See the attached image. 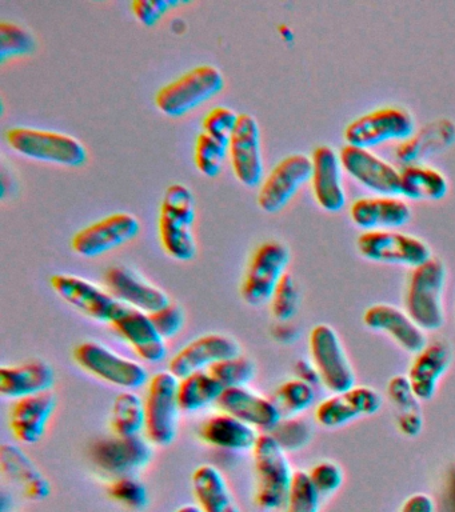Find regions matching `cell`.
Listing matches in <instances>:
<instances>
[{
  "label": "cell",
  "instance_id": "obj_16",
  "mask_svg": "<svg viewBox=\"0 0 455 512\" xmlns=\"http://www.w3.org/2000/svg\"><path fill=\"white\" fill-rule=\"evenodd\" d=\"M339 159H341L343 171L367 190L378 195L401 194V171L367 148L346 144L339 151Z\"/></svg>",
  "mask_w": 455,
  "mask_h": 512
},
{
  "label": "cell",
  "instance_id": "obj_51",
  "mask_svg": "<svg viewBox=\"0 0 455 512\" xmlns=\"http://www.w3.org/2000/svg\"><path fill=\"white\" fill-rule=\"evenodd\" d=\"M442 503L445 512H455V464L447 474Z\"/></svg>",
  "mask_w": 455,
  "mask_h": 512
},
{
  "label": "cell",
  "instance_id": "obj_41",
  "mask_svg": "<svg viewBox=\"0 0 455 512\" xmlns=\"http://www.w3.org/2000/svg\"><path fill=\"white\" fill-rule=\"evenodd\" d=\"M109 494L119 504L133 511H142L149 506V492L145 484L135 476H123L110 484Z\"/></svg>",
  "mask_w": 455,
  "mask_h": 512
},
{
  "label": "cell",
  "instance_id": "obj_37",
  "mask_svg": "<svg viewBox=\"0 0 455 512\" xmlns=\"http://www.w3.org/2000/svg\"><path fill=\"white\" fill-rule=\"evenodd\" d=\"M229 154V146L202 132L195 143V164L198 171L207 178H215L222 171Z\"/></svg>",
  "mask_w": 455,
  "mask_h": 512
},
{
  "label": "cell",
  "instance_id": "obj_33",
  "mask_svg": "<svg viewBox=\"0 0 455 512\" xmlns=\"http://www.w3.org/2000/svg\"><path fill=\"white\" fill-rule=\"evenodd\" d=\"M225 390L209 371L195 372L179 379L178 399L181 410L197 412L205 410L211 404L218 403Z\"/></svg>",
  "mask_w": 455,
  "mask_h": 512
},
{
  "label": "cell",
  "instance_id": "obj_24",
  "mask_svg": "<svg viewBox=\"0 0 455 512\" xmlns=\"http://www.w3.org/2000/svg\"><path fill=\"white\" fill-rule=\"evenodd\" d=\"M363 323L370 330L389 335L399 347L418 354L426 346L425 331L414 323L406 311L390 306V304H374L363 314Z\"/></svg>",
  "mask_w": 455,
  "mask_h": 512
},
{
  "label": "cell",
  "instance_id": "obj_7",
  "mask_svg": "<svg viewBox=\"0 0 455 512\" xmlns=\"http://www.w3.org/2000/svg\"><path fill=\"white\" fill-rule=\"evenodd\" d=\"M290 262V251L285 244L266 242L254 252L241 287L242 299L251 307L270 303L275 290Z\"/></svg>",
  "mask_w": 455,
  "mask_h": 512
},
{
  "label": "cell",
  "instance_id": "obj_42",
  "mask_svg": "<svg viewBox=\"0 0 455 512\" xmlns=\"http://www.w3.org/2000/svg\"><path fill=\"white\" fill-rule=\"evenodd\" d=\"M270 303L271 312L278 322L287 323L294 318L299 307V291L293 276H283Z\"/></svg>",
  "mask_w": 455,
  "mask_h": 512
},
{
  "label": "cell",
  "instance_id": "obj_52",
  "mask_svg": "<svg viewBox=\"0 0 455 512\" xmlns=\"http://www.w3.org/2000/svg\"><path fill=\"white\" fill-rule=\"evenodd\" d=\"M295 335H297V332H295L293 327L287 326L286 323H281L274 328L275 339L281 340L282 343L293 342Z\"/></svg>",
  "mask_w": 455,
  "mask_h": 512
},
{
  "label": "cell",
  "instance_id": "obj_26",
  "mask_svg": "<svg viewBox=\"0 0 455 512\" xmlns=\"http://www.w3.org/2000/svg\"><path fill=\"white\" fill-rule=\"evenodd\" d=\"M350 218L365 231L397 230L409 222L411 210L397 196L379 195L355 200L350 207Z\"/></svg>",
  "mask_w": 455,
  "mask_h": 512
},
{
  "label": "cell",
  "instance_id": "obj_3",
  "mask_svg": "<svg viewBox=\"0 0 455 512\" xmlns=\"http://www.w3.org/2000/svg\"><path fill=\"white\" fill-rule=\"evenodd\" d=\"M445 280V266L435 258H430L411 271L405 308L407 315L423 331L439 330L445 322L442 303Z\"/></svg>",
  "mask_w": 455,
  "mask_h": 512
},
{
  "label": "cell",
  "instance_id": "obj_17",
  "mask_svg": "<svg viewBox=\"0 0 455 512\" xmlns=\"http://www.w3.org/2000/svg\"><path fill=\"white\" fill-rule=\"evenodd\" d=\"M229 155L234 175L243 186L254 188L265 180L262 140L259 124L254 116H239L237 130L229 144Z\"/></svg>",
  "mask_w": 455,
  "mask_h": 512
},
{
  "label": "cell",
  "instance_id": "obj_22",
  "mask_svg": "<svg viewBox=\"0 0 455 512\" xmlns=\"http://www.w3.org/2000/svg\"><path fill=\"white\" fill-rule=\"evenodd\" d=\"M217 404L225 414L233 415L257 430L270 432L282 419L273 399L247 387L226 388Z\"/></svg>",
  "mask_w": 455,
  "mask_h": 512
},
{
  "label": "cell",
  "instance_id": "obj_21",
  "mask_svg": "<svg viewBox=\"0 0 455 512\" xmlns=\"http://www.w3.org/2000/svg\"><path fill=\"white\" fill-rule=\"evenodd\" d=\"M111 326L145 362L155 364L166 358V340L159 335L150 314L125 306Z\"/></svg>",
  "mask_w": 455,
  "mask_h": 512
},
{
  "label": "cell",
  "instance_id": "obj_46",
  "mask_svg": "<svg viewBox=\"0 0 455 512\" xmlns=\"http://www.w3.org/2000/svg\"><path fill=\"white\" fill-rule=\"evenodd\" d=\"M386 391L391 403L397 407L398 414L419 410V399L415 396L407 376H393L387 383Z\"/></svg>",
  "mask_w": 455,
  "mask_h": 512
},
{
  "label": "cell",
  "instance_id": "obj_10",
  "mask_svg": "<svg viewBox=\"0 0 455 512\" xmlns=\"http://www.w3.org/2000/svg\"><path fill=\"white\" fill-rule=\"evenodd\" d=\"M309 347L311 362L327 390L341 394L355 386L353 367L334 328L317 324L310 332Z\"/></svg>",
  "mask_w": 455,
  "mask_h": 512
},
{
  "label": "cell",
  "instance_id": "obj_15",
  "mask_svg": "<svg viewBox=\"0 0 455 512\" xmlns=\"http://www.w3.org/2000/svg\"><path fill=\"white\" fill-rule=\"evenodd\" d=\"M51 287L65 302L97 322L113 323L126 306L115 299L109 291L81 276L54 275L51 278Z\"/></svg>",
  "mask_w": 455,
  "mask_h": 512
},
{
  "label": "cell",
  "instance_id": "obj_45",
  "mask_svg": "<svg viewBox=\"0 0 455 512\" xmlns=\"http://www.w3.org/2000/svg\"><path fill=\"white\" fill-rule=\"evenodd\" d=\"M155 328L163 339H173L182 331L185 326V314L178 304L170 303L162 310L155 311L150 314Z\"/></svg>",
  "mask_w": 455,
  "mask_h": 512
},
{
  "label": "cell",
  "instance_id": "obj_35",
  "mask_svg": "<svg viewBox=\"0 0 455 512\" xmlns=\"http://www.w3.org/2000/svg\"><path fill=\"white\" fill-rule=\"evenodd\" d=\"M315 400L314 387L297 378L282 383L274 392L273 402L278 407L282 418L297 416L313 406Z\"/></svg>",
  "mask_w": 455,
  "mask_h": 512
},
{
  "label": "cell",
  "instance_id": "obj_4",
  "mask_svg": "<svg viewBox=\"0 0 455 512\" xmlns=\"http://www.w3.org/2000/svg\"><path fill=\"white\" fill-rule=\"evenodd\" d=\"M225 88V78L217 67L203 64L162 87L155 96L159 111L170 118H182L215 98Z\"/></svg>",
  "mask_w": 455,
  "mask_h": 512
},
{
  "label": "cell",
  "instance_id": "obj_54",
  "mask_svg": "<svg viewBox=\"0 0 455 512\" xmlns=\"http://www.w3.org/2000/svg\"><path fill=\"white\" fill-rule=\"evenodd\" d=\"M261 512H263V511H261Z\"/></svg>",
  "mask_w": 455,
  "mask_h": 512
},
{
  "label": "cell",
  "instance_id": "obj_49",
  "mask_svg": "<svg viewBox=\"0 0 455 512\" xmlns=\"http://www.w3.org/2000/svg\"><path fill=\"white\" fill-rule=\"evenodd\" d=\"M399 512H434V502L429 495L418 492L405 500Z\"/></svg>",
  "mask_w": 455,
  "mask_h": 512
},
{
  "label": "cell",
  "instance_id": "obj_5",
  "mask_svg": "<svg viewBox=\"0 0 455 512\" xmlns=\"http://www.w3.org/2000/svg\"><path fill=\"white\" fill-rule=\"evenodd\" d=\"M7 143L26 158L58 164L65 167H82L87 162V150L74 136L62 132L15 127L6 135Z\"/></svg>",
  "mask_w": 455,
  "mask_h": 512
},
{
  "label": "cell",
  "instance_id": "obj_20",
  "mask_svg": "<svg viewBox=\"0 0 455 512\" xmlns=\"http://www.w3.org/2000/svg\"><path fill=\"white\" fill-rule=\"evenodd\" d=\"M381 404V396L373 388L354 386L319 403L315 419L322 427H342L361 416L374 415Z\"/></svg>",
  "mask_w": 455,
  "mask_h": 512
},
{
  "label": "cell",
  "instance_id": "obj_2",
  "mask_svg": "<svg viewBox=\"0 0 455 512\" xmlns=\"http://www.w3.org/2000/svg\"><path fill=\"white\" fill-rule=\"evenodd\" d=\"M253 454L257 471L255 502L263 512H282L294 478L286 452L265 432L259 435Z\"/></svg>",
  "mask_w": 455,
  "mask_h": 512
},
{
  "label": "cell",
  "instance_id": "obj_29",
  "mask_svg": "<svg viewBox=\"0 0 455 512\" xmlns=\"http://www.w3.org/2000/svg\"><path fill=\"white\" fill-rule=\"evenodd\" d=\"M0 464L3 474L17 484L27 498L43 500L50 495L49 480L21 448L14 444H3L0 448Z\"/></svg>",
  "mask_w": 455,
  "mask_h": 512
},
{
  "label": "cell",
  "instance_id": "obj_30",
  "mask_svg": "<svg viewBox=\"0 0 455 512\" xmlns=\"http://www.w3.org/2000/svg\"><path fill=\"white\" fill-rule=\"evenodd\" d=\"M199 436L210 446L227 451H253L259 438L257 428L225 412L207 419Z\"/></svg>",
  "mask_w": 455,
  "mask_h": 512
},
{
  "label": "cell",
  "instance_id": "obj_40",
  "mask_svg": "<svg viewBox=\"0 0 455 512\" xmlns=\"http://www.w3.org/2000/svg\"><path fill=\"white\" fill-rule=\"evenodd\" d=\"M269 434L283 448V451L293 452L301 450L310 442L313 431L305 419L289 416V418H282Z\"/></svg>",
  "mask_w": 455,
  "mask_h": 512
},
{
  "label": "cell",
  "instance_id": "obj_44",
  "mask_svg": "<svg viewBox=\"0 0 455 512\" xmlns=\"http://www.w3.org/2000/svg\"><path fill=\"white\" fill-rule=\"evenodd\" d=\"M311 482L317 488L319 495H333L335 491L341 488L343 483V472L337 463L330 460H323L315 464L309 472Z\"/></svg>",
  "mask_w": 455,
  "mask_h": 512
},
{
  "label": "cell",
  "instance_id": "obj_12",
  "mask_svg": "<svg viewBox=\"0 0 455 512\" xmlns=\"http://www.w3.org/2000/svg\"><path fill=\"white\" fill-rule=\"evenodd\" d=\"M359 254L373 262L418 267L431 256L423 240L397 230L365 231L357 240Z\"/></svg>",
  "mask_w": 455,
  "mask_h": 512
},
{
  "label": "cell",
  "instance_id": "obj_38",
  "mask_svg": "<svg viewBox=\"0 0 455 512\" xmlns=\"http://www.w3.org/2000/svg\"><path fill=\"white\" fill-rule=\"evenodd\" d=\"M37 48L35 38L25 28L15 23H0V62L31 55Z\"/></svg>",
  "mask_w": 455,
  "mask_h": 512
},
{
  "label": "cell",
  "instance_id": "obj_28",
  "mask_svg": "<svg viewBox=\"0 0 455 512\" xmlns=\"http://www.w3.org/2000/svg\"><path fill=\"white\" fill-rule=\"evenodd\" d=\"M451 350L445 342L427 343L415 354L407 379L419 400H430L437 391L439 379L451 363Z\"/></svg>",
  "mask_w": 455,
  "mask_h": 512
},
{
  "label": "cell",
  "instance_id": "obj_6",
  "mask_svg": "<svg viewBox=\"0 0 455 512\" xmlns=\"http://www.w3.org/2000/svg\"><path fill=\"white\" fill-rule=\"evenodd\" d=\"M179 379L170 371H162L151 378L145 399L146 435L151 444L167 447L178 434Z\"/></svg>",
  "mask_w": 455,
  "mask_h": 512
},
{
  "label": "cell",
  "instance_id": "obj_1",
  "mask_svg": "<svg viewBox=\"0 0 455 512\" xmlns=\"http://www.w3.org/2000/svg\"><path fill=\"white\" fill-rule=\"evenodd\" d=\"M195 203L189 187L171 184L163 196L159 216V236L167 254L179 262H189L197 255L194 238Z\"/></svg>",
  "mask_w": 455,
  "mask_h": 512
},
{
  "label": "cell",
  "instance_id": "obj_31",
  "mask_svg": "<svg viewBox=\"0 0 455 512\" xmlns=\"http://www.w3.org/2000/svg\"><path fill=\"white\" fill-rule=\"evenodd\" d=\"M191 484L203 512H241L225 476L217 467L202 464L191 476Z\"/></svg>",
  "mask_w": 455,
  "mask_h": 512
},
{
  "label": "cell",
  "instance_id": "obj_32",
  "mask_svg": "<svg viewBox=\"0 0 455 512\" xmlns=\"http://www.w3.org/2000/svg\"><path fill=\"white\" fill-rule=\"evenodd\" d=\"M449 184L442 172L423 164H409L401 171V194L414 200H439L447 194Z\"/></svg>",
  "mask_w": 455,
  "mask_h": 512
},
{
  "label": "cell",
  "instance_id": "obj_11",
  "mask_svg": "<svg viewBox=\"0 0 455 512\" xmlns=\"http://www.w3.org/2000/svg\"><path fill=\"white\" fill-rule=\"evenodd\" d=\"M154 451L149 439L138 436H118L98 440L91 447L95 466L114 479L135 476L149 466Z\"/></svg>",
  "mask_w": 455,
  "mask_h": 512
},
{
  "label": "cell",
  "instance_id": "obj_9",
  "mask_svg": "<svg viewBox=\"0 0 455 512\" xmlns=\"http://www.w3.org/2000/svg\"><path fill=\"white\" fill-rule=\"evenodd\" d=\"M415 123L413 116L399 107H382L358 116L346 127L347 144L367 148L378 144L405 142L413 136Z\"/></svg>",
  "mask_w": 455,
  "mask_h": 512
},
{
  "label": "cell",
  "instance_id": "obj_14",
  "mask_svg": "<svg viewBox=\"0 0 455 512\" xmlns=\"http://www.w3.org/2000/svg\"><path fill=\"white\" fill-rule=\"evenodd\" d=\"M141 223L129 212H117L82 228L71 240L73 250L83 258H98L137 238Z\"/></svg>",
  "mask_w": 455,
  "mask_h": 512
},
{
  "label": "cell",
  "instance_id": "obj_19",
  "mask_svg": "<svg viewBox=\"0 0 455 512\" xmlns=\"http://www.w3.org/2000/svg\"><path fill=\"white\" fill-rule=\"evenodd\" d=\"M106 290L135 310L153 314L170 304L169 295L162 288L147 282L133 268L114 266L105 274Z\"/></svg>",
  "mask_w": 455,
  "mask_h": 512
},
{
  "label": "cell",
  "instance_id": "obj_39",
  "mask_svg": "<svg viewBox=\"0 0 455 512\" xmlns=\"http://www.w3.org/2000/svg\"><path fill=\"white\" fill-rule=\"evenodd\" d=\"M321 498L311 482L309 472L295 471L289 498L282 512H319Z\"/></svg>",
  "mask_w": 455,
  "mask_h": 512
},
{
  "label": "cell",
  "instance_id": "obj_27",
  "mask_svg": "<svg viewBox=\"0 0 455 512\" xmlns=\"http://www.w3.org/2000/svg\"><path fill=\"white\" fill-rule=\"evenodd\" d=\"M55 384V371L43 360H31L17 366L0 368V394L19 400L50 392Z\"/></svg>",
  "mask_w": 455,
  "mask_h": 512
},
{
  "label": "cell",
  "instance_id": "obj_34",
  "mask_svg": "<svg viewBox=\"0 0 455 512\" xmlns=\"http://www.w3.org/2000/svg\"><path fill=\"white\" fill-rule=\"evenodd\" d=\"M114 435L138 436L146 430L145 400L134 391H123L115 398L111 410Z\"/></svg>",
  "mask_w": 455,
  "mask_h": 512
},
{
  "label": "cell",
  "instance_id": "obj_25",
  "mask_svg": "<svg viewBox=\"0 0 455 512\" xmlns=\"http://www.w3.org/2000/svg\"><path fill=\"white\" fill-rule=\"evenodd\" d=\"M55 408L57 398L51 391L17 400L10 412V428L15 439L23 444L38 443L46 434Z\"/></svg>",
  "mask_w": 455,
  "mask_h": 512
},
{
  "label": "cell",
  "instance_id": "obj_48",
  "mask_svg": "<svg viewBox=\"0 0 455 512\" xmlns=\"http://www.w3.org/2000/svg\"><path fill=\"white\" fill-rule=\"evenodd\" d=\"M397 426L399 431H401L403 435L409 436V438L418 436L423 427L421 411L415 410L409 412H401V414H398Z\"/></svg>",
  "mask_w": 455,
  "mask_h": 512
},
{
  "label": "cell",
  "instance_id": "obj_50",
  "mask_svg": "<svg viewBox=\"0 0 455 512\" xmlns=\"http://www.w3.org/2000/svg\"><path fill=\"white\" fill-rule=\"evenodd\" d=\"M294 371L295 378L302 380V382L309 383L313 387L315 383H321L317 368H315L314 363L309 362V360H298L297 364H295Z\"/></svg>",
  "mask_w": 455,
  "mask_h": 512
},
{
  "label": "cell",
  "instance_id": "obj_36",
  "mask_svg": "<svg viewBox=\"0 0 455 512\" xmlns=\"http://www.w3.org/2000/svg\"><path fill=\"white\" fill-rule=\"evenodd\" d=\"M207 371L218 380L225 390L226 388L247 387V384L257 374L253 360L242 355L222 360Z\"/></svg>",
  "mask_w": 455,
  "mask_h": 512
},
{
  "label": "cell",
  "instance_id": "obj_53",
  "mask_svg": "<svg viewBox=\"0 0 455 512\" xmlns=\"http://www.w3.org/2000/svg\"><path fill=\"white\" fill-rule=\"evenodd\" d=\"M177 512H203L198 504H185L181 508H178Z\"/></svg>",
  "mask_w": 455,
  "mask_h": 512
},
{
  "label": "cell",
  "instance_id": "obj_13",
  "mask_svg": "<svg viewBox=\"0 0 455 512\" xmlns=\"http://www.w3.org/2000/svg\"><path fill=\"white\" fill-rule=\"evenodd\" d=\"M313 174V162L305 154L283 158L259 188L258 204L267 214H277L291 202Z\"/></svg>",
  "mask_w": 455,
  "mask_h": 512
},
{
  "label": "cell",
  "instance_id": "obj_47",
  "mask_svg": "<svg viewBox=\"0 0 455 512\" xmlns=\"http://www.w3.org/2000/svg\"><path fill=\"white\" fill-rule=\"evenodd\" d=\"M175 0H135L133 12L143 26L153 27L174 7L181 6Z\"/></svg>",
  "mask_w": 455,
  "mask_h": 512
},
{
  "label": "cell",
  "instance_id": "obj_8",
  "mask_svg": "<svg viewBox=\"0 0 455 512\" xmlns=\"http://www.w3.org/2000/svg\"><path fill=\"white\" fill-rule=\"evenodd\" d=\"M74 359L89 374L125 390H137L149 380L145 366L117 354L99 342L79 344L74 350Z\"/></svg>",
  "mask_w": 455,
  "mask_h": 512
},
{
  "label": "cell",
  "instance_id": "obj_18",
  "mask_svg": "<svg viewBox=\"0 0 455 512\" xmlns=\"http://www.w3.org/2000/svg\"><path fill=\"white\" fill-rule=\"evenodd\" d=\"M241 355V344L229 335L209 334L191 340L170 360L169 371L177 379L209 370L222 360Z\"/></svg>",
  "mask_w": 455,
  "mask_h": 512
},
{
  "label": "cell",
  "instance_id": "obj_43",
  "mask_svg": "<svg viewBox=\"0 0 455 512\" xmlns=\"http://www.w3.org/2000/svg\"><path fill=\"white\" fill-rule=\"evenodd\" d=\"M239 116L237 112L227 107H217L211 110L203 120V128L205 134L211 138L217 139L218 142L229 146L231 138H233L235 130H237Z\"/></svg>",
  "mask_w": 455,
  "mask_h": 512
},
{
  "label": "cell",
  "instance_id": "obj_23",
  "mask_svg": "<svg viewBox=\"0 0 455 512\" xmlns=\"http://www.w3.org/2000/svg\"><path fill=\"white\" fill-rule=\"evenodd\" d=\"M313 174L311 184L315 200L323 210L341 211L346 204L345 188L342 183V164L339 154L330 146L315 148L313 156Z\"/></svg>",
  "mask_w": 455,
  "mask_h": 512
}]
</instances>
